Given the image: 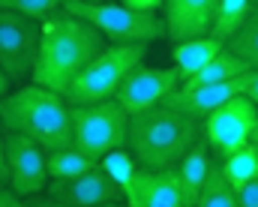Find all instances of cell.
<instances>
[{
	"mask_svg": "<svg viewBox=\"0 0 258 207\" xmlns=\"http://www.w3.org/2000/svg\"><path fill=\"white\" fill-rule=\"evenodd\" d=\"M105 45L102 33L87 21L57 9L45 21H39V48L30 69L33 84L63 93L69 81L84 69V63Z\"/></svg>",
	"mask_w": 258,
	"mask_h": 207,
	"instance_id": "obj_1",
	"label": "cell"
},
{
	"mask_svg": "<svg viewBox=\"0 0 258 207\" xmlns=\"http://www.w3.org/2000/svg\"><path fill=\"white\" fill-rule=\"evenodd\" d=\"M0 129L21 132L33 138L45 150H57L72 144V117L63 93L48 90L42 84H27L18 90H6L0 96Z\"/></svg>",
	"mask_w": 258,
	"mask_h": 207,
	"instance_id": "obj_2",
	"label": "cell"
},
{
	"mask_svg": "<svg viewBox=\"0 0 258 207\" xmlns=\"http://www.w3.org/2000/svg\"><path fill=\"white\" fill-rule=\"evenodd\" d=\"M201 135V123L168 108L165 102L129 114L126 144L138 168H174Z\"/></svg>",
	"mask_w": 258,
	"mask_h": 207,
	"instance_id": "obj_3",
	"label": "cell"
},
{
	"mask_svg": "<svg viewBox=\"0 0 258 207\" xmlns=\"http://www.w3.org/2000/svg\"><path fill=\"white\" fill-rule=\"evenodd\" d=\"M147 57V45L144 42H126V45H102L84 69L69 81L63 90V99L69 105H81V102H99V99H111L117 84L123 81L132 66L144 63Z\"/></svg>",
	"mask_w": 258,
	"mask_h": 207,
	"instance_id": "obj_4",
	"label": "cell"
},
{
	"mask_svg": "<svg viewBox=\"0 0 258 207\" xmlns=\"http://www.w3.org/2000/svg\"><path fill=\"white\" fill-rule=\"evenodd\" d=\"M60 9L87 21L90 27H96L102 33V39L114 42V45H126V42L150 45L165 36V21L159 12H138V9H129L123 3H111V0H102V3L63 0Z\"/></svg>",
	"mask_w": 258,
	"mask_h": 207,
	"instance_id": "obj_5",
	"label": "cell"
},
{
	"mask_svg": "<svg viewBox=\"0 0 258 207\" xmlns=\"http://www.w3.org/2000/svg\"><path fill=\"white\" fill-rule=\"evenodd\" d=\"M69 117H72V147L81 150L84 156L102 162L111 153L123 150L129 114L114 99L69 105Z\"/></svg>",
	"mask_w": 258,
	"mask_h": 207,
	"instance_id": "obj_6",
	"label": "cell"
},
{
	"mask_svg": "<svg viewBox=\"0 0 258 207\" xmlns=\"http://www.w3.org/2000/svg\"><path fill=\"white\" fill-rule=\"evenodd\" d=\"M51 207H126L120 180L108 168H87L75 177L48 180L42 189Z\"/></svg>",
	"mask_w": 258,
	"mask_h": 207,
	"instance_id": "obj_7",
	"label": "cell"
},
{
	"mask_svg": "<svg viewBox=\"0 0 258 207\" xmlns=\"http://www.w3.org/2000/svg\"><path fill=\"white\" fill-rule=\"evenodd\" d=\"M255 126H258V105L237 93L201 120V138L207 141L213 156H225V153L243 147Z\"/></svg>",
	"mask_w": 258,
	"mask_h": 207,
	"instance_id": "obj_8",
	"label": "cell"
},
{
	"mask_svg": "<svg viewBox=\"0 0 258 207\" xmlns=\"http://www.w3.org/2000/svg\"><path fill=\"white\" fill-rule=\"evenodd\" d=\"M3 162H6L9 189L15 195L27 198L48 186L45 147H39L33 138L21 132H3Z\"/></svg>",
	"mask_w": 258,
	"mask_h": 207,
	"instance_id": "obj_9",
	"label": "cell"
},
{
	"mask_svg": "<svg viewBox=\"0 0 258 207\" xmlns=\"http://www.w3.org/2000/svg\"><path fill=\"white\" fill-rule=\"evenodd\" d=\"M39 48V21L0 9V69L12 81L30 78Z\"/></svg>",
	"mask_w": 258,
	"mask_h": 207,
	"instance_id": "obj_10",
	"label": "cell"
},
{
	"mask_svg": "<svg viewBox=\"0 0 258 207\" xmlns=\"http://www.w3.org/2000/svg\"><path fill=\"white\" fill-rule=\"evenodd\" d=\"M180 84V75L174 66H147V63H138L123 75V81L117 84L114 90V102L126 111H144L150 105H159L174 87Z\"/></svg>",
	"mask_w": 258,
	"mask_h": 207,
	"instance_id": "obj_11",
	"label": "cell"
},
{
	"mask_svg": "<svg viewBox=\"0 0 258 207\" xmlns=\"http://www.w3.org/2000/svg\"><path fill=\"white\" fill-rule=\"evenodd\" d=\"M120 186L129 207H186L177 168H135Z\"/></svg>",
	"mask_w": 258,
	"mask_h": 207,
	"instance_id": "obj_12",
	"label": "cell"
},
{
	"mask_svg": "<svg viewBox=\"0 0 258 207\" xmlns=\"http://www.w3.org/2000/svg\"><path fill=\"white\" fill-rule=\"evenodd\" d=\"M243 87V72L234 75V78H225V81H213V84H198V87H174L162 102L192 120H204L213 108H219L222 102H228L231 96H237Z\"/></svg>",
	"mask_w": 258,
	"mask_h": 207,
	"instance_id": "obj_13",
	"label": "cell"
},
{
	"mask_svg": "<svg viewBox=\"0 0 258 207\" xmlns=\"http://www.w3.org/2000/svg\"><path fill=\"white\" fill-rule=\"evenodd\" d=\"M216 0H165L162 3V21H165V36L171 42L204 36L213 18Z\"/></svg>",
	"mask_w": 258,
	"mask_h": 207,
	"instance_id": "obj_14",
	"label": "cell"
},
{
	"mask_svg": "<svg viewBox=\"0 0 258 207\" xmlns=\"http://www.w3.org/2000/svg\"><path fill=\"white\" fill-rule=\"evenodd\" d=\"M210 162H213V153H210L207 141L201 135L195 138V144L177 159L174 168H177V177H180V186H183V195H186V207H195V201H198V189L207 177Z\"/></svg>",
	"mask_w": 258,
	"mask_h": 207,
	"instance_id": "obj_15",
	"label": "cell"
},
{
	"mask_svg": "<svg viewBox=\"0 0 258 207\" xmlns=\"http://www.w3.org/2000/svg\"><path fill=\"white\" fill-rule=\"evenodd\" d=\"M219 48H222V39H216V36H210V33L192 36V39H180V42H174V48H171V66L177 69V75H180V81H183V78L192 75L195 69L204 66Z\"/></svg>",
	"mask_w": 258,
	"mask_h": 207,
	"instance_id": "obj_16",
	"label": "cell"
},
{
	"mask_svg": "<svg viewBox=\"0 0 258 207\" xmlns=\"http://www.w3.org/2000/svg\"><path fill=\"white\" fill-rule=\"evenodd\" d=\"M246 63L237 57V54H231L225 45L204 63L201 69H195L189 78H183L180 81V87H198V84H213V81H225V78H234V75H240V72H246Z\"/></svg>",
	"mask_w": 258,
	"mask_h": 207,
	"instance_id": "obj_17",
	"label": "cell"
},
{
	"mask_svg": "<svg viewBox=\"0 0 258 207\" xmlns=\"http://www.w3.org/2000/svg\"><path fill=\"white\" fill-rule=\"evenodd\" d=\"M195 207H237V192L231 186V180L222 174L219 168V159L213 156L210 168H207V177L198 189V201Z\"/></svg>",
	"mask_w": 258,
	"mask_h": 207,
	"instance_id": "obj_18",
	"label": "cell"
},
{
	"mask_svg": "<svg viewBox=\"0 0 258 207\" xmlns=\"http://www.w3.org/2000/svg\"><path fill=\"white\" fill-rule=\"evenodd\" d=\"M231 54H237L249 69H258V3L246 12V18L240 21V27L222 42Z\"/></svg>",
	"mask_w": 258,
	"mask_h": 207,
	"instance_id": "obj_19",
	"label": "cell"
},
{
	"mask_svg": "<svg viewBox=\"0 0 258 207\" xmlns=\"http://www.w3.org/2000/svg\"><path fill=\"white\" fill-rule=\"evenodd\" d=\"M216 159H219V168H222V174L231 180L234 189H237L240 183L258 177V147L252 141H246L243 147H237V150H231V153H225V156H216Z\"/></svg>",
	"mask_w": 258,
	"mask_h": 207,
	"instance_id": "obj_20",
	"label": "cell"
},
{
	"mask_svg": "<svg viewBox=\"0 0 258 207\" xmlns=\"http://www.w3.org/2000/svg\"><path fill=\"white\" fill-rule=\"evenodd\" d=\"M252 6H255V0H216L207 33L225 42V39L240 27V21L246 18V12H249Z\"/></svg>",
	"mask_w": 258,
	"mask_h": 207,
	"instance_id": "obj_21",
	"label": "cell"
},
{
	"mask_svg": "<svg viewBox=\"0 0 258 207\" xmlns=\"http://www.w3.org/2000/svg\"><path fill=\"white\" fill-rule=\"evenodd\" d=\"M99 165L96 159L84 156L81 150L69 147H57V150H45V168H48V180H63V177H75L87 168Z\"/></svg>",
	"mask_w": 258,
	"mask_h": 207,
	"instance_id": "obj_22",
	"label": "cell"
},
{
	"mask_svg": "<svg viewBox=\"0 0 258 207\" xmlns=\"http://www.w3.org/2000/svg\"><path fill=\"white\" fill-rule=\"evenodd\" d=\"M63 0H0V9H9V12H18L24 18H33V21H45L48 15H54L60 9Z\"/></svg>",
	"mask_w": 258,
	"mask_h": 207,
	"instance_id": "obj_23",
	"label": "cell"
},
{
	"mask_svg": "<svg viewBox=\"0 0 258 207\" xmlns=\"http://www.w3.org/2000/svg\"><path fill=\"white\" fill-rule=\"evenodd\" d=\"M234 192H237V207H258V177L240 183Z\"/></svg>",
	"mask_w": 258,
	"mask_h": 207,
	"instance_id": "obj_24",
	"label": "cell"
},
{
	"mask_svg": "<svg viewBox=\"0 0 258 207\" xmlns=\"http://www.w3.org/2000/svg\"><path fill=\"white\" fill-rule=\"evenodd\" d=\"M240 96H246L249 102H255V105H258V69H246V72H243Z\"/></svg>",
	"mask_w": 258,
	"mask_h": 207,
	"instance_id": "obj_25",
	"label": "cell"
},
{
	"mask_svg": "<svg viewBox=\"0 0 258 207\" xmlns=\"http://www.w3.org/2000/svg\"><path fill=\"white\" fill-rule=\"evenodd\" d=\"M120 3L129 9H138V12H159L165 0H120Z\"/></svg>",
	"mask_w": 258,
	"mask_h": 207,
	"instance_id": "obj_26",
	"label": "cell"
},
{
	"mask_svg": "<svg viewBox=\"0 0 258 207\" xmlns=\"http://www.w3.org/2000/svg\"><path fill=\"white\" fill-rule=\"evenodd\" d=\"M0 207H21V195H15L9 186H0Z\"/></svg>",
	"mask_w": 258,
	"mask_h": 207,
	"instance_id": "obj_27",
	"label": "cell"
},
{
	"mask_svg": "<svg viewBox=\"0 0 258 207\" xmlns=\"http://www.w3.org/2000/svg\"><path fill=\"white\" fill-rule=\"evenodd\" d=\"M0 186H9V177H6V162H3V129H0Z\"/></svg>",
	"mask_w": 258,
	"mask_h": 207,
	"instance_id": "obj_28",
	"label": "cell"
},
{
	"mask_svg": "<svg viewBox=\"0 0 258 207\" xmlns=\"http://www.w3.org/2000/svg\"><path fill=\"white\" fill-rule=\"evenodd\" d=\"M9 84H12V78H9V75H6V72L0 69V96H3L6 90H9Z\"/></svg>",
	"mask_w": 258,
	"mask_h": 207,
	"instance_id": "obj_29",
	"label": "cell"
},
{
	"mask_svg": "<svg viewBox=\"0 0 258 207\" xmlns=\"http://www.w3.org/2000/svg\"><path fill=\"white\" fill-rule=\"evenodd\" d=\"M249 141H252V144H255V147H258V126H255V129H252V135H249Z\"/></svg>",
	"mask_w": 258,
	"mask_h": 207,
	"instance_id": "obj_30",
	"label": "cell"
},
{
	"mask_svg": "<svg viewBox=\"0 0 258 207\" xmlns=\"http://www.w3.org/2000/svg\"><path fill=\"white\" fill-rule=\"evenodd\" d=\"M75 3H102V0H75Z\"/></svg>",
	"mask_w": 258,
	"mask_h": 207,
	"instance_id": "obj_31",
	"label": "cell"
},
{
	"mask_svg": "<svg viewBox=\"0 0 258 207\" xmlns=\"http://www.w3.org/2000/svg\"><path fill=\"white\" fill-rule=\"evenodd\" d=\"M255 3H258V0H255Z\"/></svg>",
	"mask_w": 258,
	"mask_h": 207,
	"instance_id": "obj_32",
	"label": "cell"
}]
</instances>
